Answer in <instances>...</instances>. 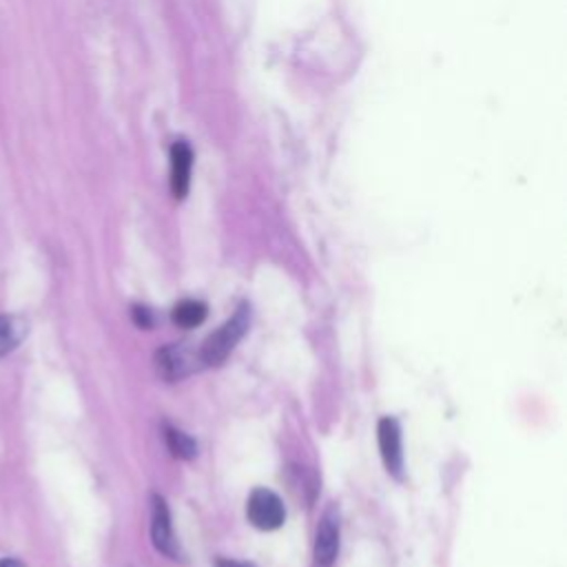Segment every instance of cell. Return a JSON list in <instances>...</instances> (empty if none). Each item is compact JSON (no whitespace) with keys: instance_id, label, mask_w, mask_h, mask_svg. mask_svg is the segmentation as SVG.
Returning a JSON list of instances; mask_svg holds the SVG:
<instances>
[{"instance_id":"6da1fadb","label":"cell","mask_w":567,"mask_h":567,"mask_svg":"<svg viewBox=\"0 0 567 567\" xmlns=\"http://www.w3.org/2000/svg\"><path fill=\"white\" fill-rule=\"evenodd\" d=\"M248 323H250L248 306L237 308V312L224 326H219L213 334H208L206 341L202 343L199 348L202 365H219L237 346V341L244 337V332L248 330Z\"/></svg>"},{"instance_id":"7a4b0ae2","label":"cell","mask_w":567,"mask_h":567,"mask_svg":"<svg viewBox=\"0 0 567 567\" xmlns=\"http://www.w3.org/2000/svg\"><path fill=\"white\" fill-rule=\"evenodd\" d=\"M246 514H248V520H250L257 529H264V532H270V529L281 527L284 518H286L281 498H279L275 492L266 489V487H257V489L250 494L248 505H246Z\"/></svg>"},{"instance_id":"3957f363","label":"cell","mask_w":567,"mask_h":567,"mask_svg":"<svg viewBox=\"0 0 567 567\" xmlns=\"http://www.w3.org/2000/svg\"><path fill=\"white\" fill-rule=\"evenodd\" d=\"M199 365H202L199 352L195 354L193 350H188L182 343L166 346V348L157 350V354H155V368H157L159 377L166 381L184 379V377L193 374Z\"/></svg>"},{"instance_id":"277c9868","label":"cell","mask_w":567,"mask_h":567,"mask_svg":"<svg viewBox=\"0 0 567 567\" xmlns=\"http://www.w3.org/2000/svg\"><path fill=\"white\" fill-rule=\"evenodd\" d=\"M151 536H153V545L175 558V560H182V551H179V545L173 536V527H171V514H168V507L164 503L162 496H153V512H151Z\"/></svg>"},{"instance_id":"5b68a950","label":"cell","mask_w":567,"mask_h":567,"mask_svg":"<svg viewBox=\"0 0 567 567\" xmlns=\"http://www.w3.org/2000/svg\"><path fill=\"white\" fill-rule=\"evenodd\" d=\"M377 436H379V450H381V458L385 463V470L401 478V470H403V452H401V430L399 423L390 416H383L377 425Z\"/></svg>"},{"instance_id":"8992f818","label":"cell","mask_w":567,"mask_h":567,"mask_svg":"<svg viewBox=\"0 0 567 567\" xmlns=\"http://www.w3.org/2000/svg\"><path fill=\"white\" fill-rule=\"evenodd\" d=\"M193 148L186 140H175L171 146V193L175 199H184L190 184Z\"/></svg>"},{"instance_id":"52a82bcc","label":"cell","mask_w":567,"mask_h":567,"mask_svg":"<svg viewBox=\"0 0 567 567\" xmlns=\"http://www.w3.org/2000/svg\"><path fill=\"white\" fill-rule=\"evenodd\" d=\"M339 551V518L334 509H328L321 516V523L317 527L315 536V560L321 567H330Z\"/></svg>"},{"instance_id":"ba28073f","label":"cell","mask_w":567,"mask_h":567,"mask_svg":"<svg viewBox=\"0 0 567 567\" xmlns=\"http://www.w3.org/2000/svg\"><path fill=\"white\" fill-rule=\"evenodd\" d=\"M27 334V321L16 315H0V357L13 352Z\"/></svg>"},{"instance_id":"9c48e42d","label":"cell","mask_w":567,"mask_h":567,"mask_svg":"<svg viewBox=\"0 0 567 567\" xmlns=\"http://www.w3.org/2000/svg\"><path fill=\"white\" fill-rule=\"evenodd\" d=\"M171 317L182 328H195L206 319V306L195 299H184L173 308Z\"/></svg>"},{"instance_id":"30bf717a","label":"cell","mask_w":567,"mask_h":567,"mask_svg":"<svg viewBox=\"0 0 567 567\" xmlns=\"http://www.w3.org/2000/svg\"><path fill=\"white\" fill-rule=\"evenodd\" d=\"M166 445L177 458H195L197 454V443L182 430L177 427H166Z\"/></svg>"},{"instance_id":"8fae6325","label":"cell","mask_w":567,"mask_h":567,"mask_svg":"<svg viewBox=\"0 0 567 567\" xmlns=\"http://www.w3.org/2000/svg\"><path fill=\"white\" fill-rule=\"evenodd\" d=\"M131 315H133V321H135L140 328H148V326H151V312H148L146 308H142V306H133Z\"/></svg>"},{"instance_id":"7c38bea8","label":"cell","mask_w":567,"mask_h":567,"mask_svg":"<svg viewBox=\"0 0 567 567\" xmlns=\"http://www.w3.org/2000/svg\"><path fill=\"white\" fill-rule=\"evenodd\" d=\"M217 567H252L248 563H239V560H230V558H219Z\"/></svg>"},{"instance_id":"4fadbf2b","label":"cell","mask_w":567,"mask_h":567,"mask_svg":"<svg viewBox=\"0 0 567 567\" xmlns=\"http://www.w3.org/2000/svg\"><path fill=\"white\" fill-rule=\"evenodd\" d=\"M0 567H24V563L18 558H0Z\"/></svg>"}]
</instances>
